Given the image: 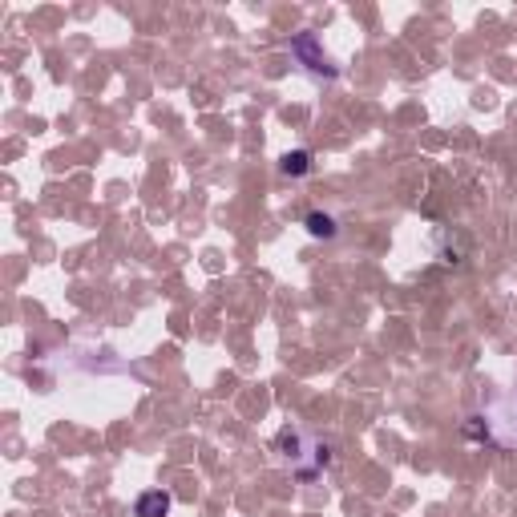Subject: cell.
<instances>
[{"instance_id":"6da1fadb","label":"cell","mask_w":517,"mask_h":517,"mask_svg":"<svg viewBox=\"0 0 517 517\" xmlns=\"http://www.w3.org/2000/svg\"><path fill=\"white\" fill-rule=\"evenodd\" d=\"M291 53H295V61H299L307 73L328 77V81H336V77H340V69L332 65V57L324 53V45H320V37H316V33H299V37H291Z\"/></svg>"},{"instance_id":"7a4b0ae2","label":"cell","mask_w":517,"mask_h":517,"mask_svg":"<svg viewBox=\"0 0 517 517\" xmlns=\"http://www.w3.org/2000/svg\"><path fill=\"white\" fill-rule=\"evenodd\" d=\"M170 505H174V497L166 493V489H146L142 497H138V517H166L170 513Z\"/></svg>"},{"instance_id":"3957f363","label":"cell","mask_w":517,"mask_h":517,"mask_svg":"<svg viewBox=\"0 0 517 517\" xmlns=\"http://www.w3.org/2000/svg\"><path fill=\"white\" fill-rule=\"evenodd\" d=\"M279 174H287V178L312 174V154H307V150H287V154L279 158Z\"/></svg>"},{"instance_id":"277c9868","label":"cell","mask_w":517,"mask_h":517,"mask_svg":"<svg viewBox=\"0 0 517 517\" xmlns=\"http://www.w3.org/2000/svg\"><path fill=\"white\" fill-rule=\"evenodd\" d=\"M307 235H316V239H332L336 235V219L324 215V211H312L307 215Z\"/></svg>"}]
</instances>
